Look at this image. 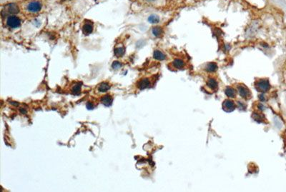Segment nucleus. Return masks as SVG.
<instances>
[{
    "label": "nucleus",
    "instance_id": "obj_1",
    "mask_svg": "<svg viewBox=\"0 0 286 192\" xmlns=\"http://www.w3.org/2000/svg\"><path fill=\"white\" fill-rule=\"evenodd\" d=\"M255 88L258 91L264 92L268 91V90L270 89V84L269 83V81L268 79H262L258 80L255 82Z\"/></svg>",
    "mask_w": 286,
    "mask_h": 192
},
{
    "label": "nucleus",
    "instance_id": "obj_2",
    "mask_svg": "<svg viewBox=\"0 0 286 192\" xmlns=\"http://www.w3.org/2000/svg\"><path fill=\"white\" fill-rule=\"evenodd\" d=\"M19 11H20V9H19L18 6H17L16 4L11 3L9 4V5H7L5 7V9L2 11V15L5 14L6 16H7V15L11 16V15L18 13Z\"/></svg>",
    "mask_w": 286,
    "mask_h": 192
},
{
    "label": "nucleus",
    "instance_id": "obj_3",
    "mask_svg": "<svg viewBox=\"0 0 286 192\" xmlns=\"http://www.w3.org/2000/svg\"><path fill=\"white\" fill-rule=\"evenodd\" d=\"M237 91H238L240 96L243 97V99H250L251 97V92L250 89L243 84H239L237 87Z\"/></svg>",
    "mask_w": 286,
    "mask_h": 192
},
{
    "label": "nucleus",
    "instance_id": "obj_4",
    "mask_svg": "<svg viewBox=\"0 0 286 192\" xmlns=\"http://www.w3.org/2000/svg\"><path fill=\"white\" fill-rule=\"evenodd\" d=\"M7 24L10 28H17L20 26L21 20L19 17L14 16V15H11L7 18Z\"/></svg>",
    "mask_w": 286,
    "mask_h": 192
},
{
    "label": "nucleus",
    "instance_id": "obj_5",
    "mask_svg": "<svg viewBox=\"0 0 286 192\" xmlns=\"http://www.w3.org/2000/svg\"><path fill=\"white\" fill-rule=\"evenodd\" d=\"M222 108H223V110L226 111V112H232V111L235 110V104L234 103L233 100L225 99V100L223 101V104H222Z\"/></svg>",
    "mask_w": 286,
    "mask_h": 192
},
{
    "label": "nucleus",
    "instance_id": "obj_6",
    "mask_svg": "<svg viewBox=\"0 0 286 192\" xmlns=\"http://www.w3.org/2000/svg\"><path fill=\"white\" fill-rule=\"evenodd\" d=\"M42 9V5L39 2L34 1L31 2L27 6V9L29 11L32 13H36Z\"/></svg>",
    "mask_w": 286,
    "mask_h": 192
},
{
    "label": "nucleus",
    "instance_id": "obj_7",
    "mask_svg": "<svg viewBox=\"0 0 286 192\" xmlns=\"http://www.w3.org/2000/svg\"><path fill=\"white\" fill-rule=\"evenodd\" d=\"M150 85H151L150 81H149V79H147V78L143 79H141L140 81L138 82V84H137L138 88H139V89H141V90L147 89V88L149 87Z\"/></svg>",
    "mask_w": 286,
    "mask_h": 192
},
{
    "label": "nucleus",
    "instance_id": "obj_8",
    "mask_svg": "<svg viewBox=\"0 0 286 192\" xmlns=\"http://www.w3.org/2000/svg\"><path fill=\"white\" fill-rule=\"evenodd\" d=\"M101 101H102V103L105 105V106L109 107L112 105V101H113V98L112 97V96L107 94L104 96V97H102V99H101Z\"/></svg>",
    "mask_w": 286,
    "mask_h": 192
},
{
    "label": "nucleus",
    "instance_id": "obj_9",
    "mask_svg": "<svg viewBox=\"0 0 286 192\" xmlns=\"http://www.w3.org/2000/svg\"><path fill=\"white\" fill-rule=\"evenodd\" d=\"M207 85L210 89L212 90H217L218 87V82L215 79L213 78H209L208 79V82H207Z\"/></svg>",
    "mask_w": 286,
    "mask_h": 192
},
{
    "label": "nucleus",
    "instance_id": "obj_10",
    "mask_svg": "<svg viewBox=\"0 0 286 192\" xmlns=\"http://www.w3.org/2000/svg\"><path fill=\"white\" fill-rule=\"evenodd\" d=\"M93 25L91 23H86L84 24L83 27H82V32L85 35H88L93 32Z\"/></svg>",
    "mask_w": 286,
    "mask_h": 192
},
{
    "label": "nucleus",
    "instance_id": "obj_11",
    "mask_svg": "<svg viewBox=\"0 0 286 192\" xmlns=\"http://www.w3.org/2000/svg\"><path fill=\"white\" fill-rule=\"evenodd\" d=\"M205 70L208 72H215L218 70V64L215 62H210L207 64L206 66L205 67Z\"/></svg>",
    "mask_w": 286,
    "mask_h": 192
},
{
    "label": "nucleus",
    "instance_id": "obj_12",
    "mask_svg": "<svg viewBox=\"0 0 286 192\" xmlns=\"http://www.w3.org/2000/svg\"><path fill=\"white\" fill-rule=\"evenodd\" d=\"M153 57L155 59L159 61H162L165 60L166 59V55L164 53L162 52V51H159V50H155L154 51V54H153Z\"/></svg>",
    "mask_w": 286,
    "mask_h": 192
},
{
    "label": "nucleus",
    "instance_id": "obj_13",
    "mask_svg": "<svg viewBox=\"0 0 286 192\" xmlns=\"http://www.w3.org/2000/svg\"><path fill=\"white\" fill-rule=\"evenodd\" d=\"M172 65L176 69H182L185 67V61L180 59H175L172 61Z\"/></svg>",
    "mask_w": 286,
    "mask_h": 192
},
{
    "label": "nucleus",
    "instance_id": "obj_14",
    "mask_svg": "<svg viewBox=\"0 0 286 192\" xmlns=\"http://www.w3.org/2000/svg\"><path fill=\"white\" fill-rule=\"evenodd\" d=\"M225 94L227 95L228 97L235 98L236 97L235 89H234L232 87H230V86L226 88L225 90Z\"/></svg>",
    "mask_w": 286,
    "mask_h": 192
},
{
    "label": "nucleus",
    "instance_id": "obj_15",
    "mask_svg": "<svg viewBox=\"0 0 286 192\" xmlns=\"http://www.w3.org/2000/svg\"><path fill=\"white\" fill-rule=\"evenodd\" d=\"M152 32L153 35L155 36H156V37H160L163 33V30L162 27H160V26H155V27L152 28Z\"/></svg>",
    "mask_w": 286,
    "mask_h": 192
},
{
    "label": "nucleus",
    "instance_id": "obj_16",
    "mask_svg": "<svg viewBox=\"0 0 286 192\" xmlns=\"http://www.w3.org/2000/svg\"><path fill=\"white\" fill-rule=\"evenodd\" d=\"M81 83H80V82L74 84V85L72 88V93L75 95L79 94L80 93V91H81Z\"/></svg>",
    "mask_w": 286,
    "mask_h": 192
},
{
    "label": "nucleus",
    "instance_id": "obj_17",
    "mask_svg": "<svg viewBox=\"0 0 286 192\" xmlns=\"http://www.w3.org/2000/svg\"><path fill=\"white\" fill-rule=\"evenodd\" d=\"M109 88H110V85L108 83L103 82L98 86V91L99 92H106L109 89Z\"/></svg>",
    "mask_w": 286,
    "mask_h": 192
},
{
    "label": "nucleus",
    "instance_id": "obj_18",
    "mask_svg": "<svg viewBox=\"0 0 286 192\" xmlns=\"http://www.w3.org/2000/svg\"><path fill=\"white\" fill-rule=\"evenodd\" d=\"M125 52V49L124 47H117L115 49V54L116 57H122Z\"/></svg>",
    "mask_w": 286,
    "mask_h": 192
},
{
    "label": "nucleus",
    "instance_id": "obj_19",
    "mask_svg": "<svg viewBox=\"0 0 286 192\" xmlns=\"http://www.w3.org/2000/svg\"><path fill=\"white\" fill-rule=\"evenodd\" d=\"M148 21L151 24H157V23L160 22V18H159V17L157 16V15L153 14L149 17Z\"/></svg>",
    "mask_w": 286,
    "mask_h": 192
},
{
    "label": "nucleus",
    "instance_id": "obj_20",
    "mask_svg": "<svg viewBox=\"0 0 286 192\" xmlns=\"http://www.w3.org/2000/svg\"><path fill=\"white\" fill-rule=\"evenodd\" d=\"M253 114V117L254 118V119L256 121V122H262V120H263L264 117L262 114H257V113H254V114Z\"/></svg>",
    "mask_w": 286,
    "mask_h": 192
},
{
    "label": "nucleus",
    "instance_id": "obj_21",
    "mask_svg": "<svg viewBox=\"0 0 286 192\" xmlns=\"http://www.w3.org/2000/svg\"><path fill=\"white\" fill-rule=\"evenodd\" d=\"M121 67H122V64H121L120 62H119V61H114V62L112 63V67L114 70H119Z\"/></svg>",
    "mask_w": 286,
    "mask_h": 192
},
{
    "label": "nucleus",
    "instance_id": "obj_22",
    "mask_svg": "<svg viewBox=\"0 0 286 192\" xmlns=\"http://www.w3.org/2000/svg\"><path fill=\"white\" fill-rule=\"evenodd\" d=\"M259 99H260V100L262 101H264L266 100V97H265V95L263 94H261L259 96Z\"/></svg>",
    "mask_w": 286,
    "mask_h": 192
},
{
    "label": "nucleus",
    "instance_id": "obj_23",
    "mask_svg": "<svg viewBox=\"0 0 286 192\" xmlns=\"http://www.w3.org/2000/svg\"><path fill=\"white\" fill-rule=\"evenodd\" d=\"M87 109H94L93 104L91 102H88L87 104Z\"/></svg>",
    "mask_w": 286,
    "mask_h": 192
},
{
    "label": "nucleus",
    "instance_id": "obj_24",
    "mask_svg": "<svg viewBox=\"0 0 286 192\" xmlns=\"http://www.w3.org/2000/svg\"><path fill=\"white\" fill-rule=\"evenodd\" d=\"M259 107H260V110H263V109H264V107L262 106V104L259 105Z\"/></svg>",
    "mask_w": 286,
    "mask_h": 192
},
{
    "label": "nucleus",
    "instance_id": "obj_25",
    "mask_svg": "<svg viewBox=\"0 0 286 192\" xmlns=\"http://www.w3.org/2000/svg\"><path fill=\"white\" fill-rule=\"evenodd\" d=\"M21 111H22V113H24H24L27 112L26 110H24V109H21Z\"/></svg>",
    "mask_w": 286,
    "mask_h": 192
},
{
    "label": "nucleus",
    "instance_id": "obj_26",
    "mask_svg": "<svg viewBox=\"0 0 286 192\" xmlns=\"http://www.w3.org/2000/svg\"><path fill=\"white\" fill-rule=\"evenodd\" d=\"M149 1H153V0H149Z\"/></svg>",
    "mask_w": 286,
    "mask_h": 192
}]
</instances>
